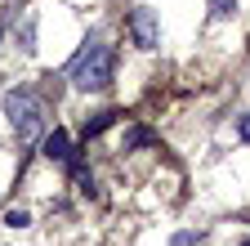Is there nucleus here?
I'll return each mask as SVG.
<instances>
[{"label":"nucleus","mask_w":250,"mask_h":246,"mask_svg":"<svg viewBox=\"0 0 250 246\" xmlns=\"http://www.w3.org/2000/svg\"><path fill=\"white\" fill-rule=\"evenodd\" d=\"M241 246H250V237H241Z\"/></svg>","instance_id":"obj_11"},{"label":"nucleus","mask_w":250,"mask_h":246,"mask_svg":"<svg viewBox=\"0 0 250 246\" xmlns=\"http://www.w3.org/2000/svg\"><path fill=\"white\" fill-rule=\"evenodd\" d=\"M147 143H156V134H152L147 126H134L130 134H125V152H134V148H147Z\"/></svg>","instance_id":"obj_6"},{"label":"nucleus","mask_w":250,"mask_h":246,"mask_svg":"<svg viewBox=\"0 0 250 246\" xmlns=\"http://www.w3.org/2000/svg\"><path fill=\"white\" fill-rule=\"evenodd\" d=\"M197 242H201V233H174L170 246H197Z\"/></svg>","instance_id":"obj_9"},{"label":"nucleus","mask_w":250,"mask_h":246,"mask_svg":"<svg viewBox=\"0 0 250 246\" xmlns=\"http://www.w3.org/2000/svg\"><path fill=\"white\" fill-rule=\"evenodd\" d=\"M45 157H49V161H62V166L72 161V139H67V130H62V126H54V130L45 134Z\"/></svg>","instance_id":"obj_4"},{"label":"nucleus","mask_w":250,"mask_h":246,"mask_svg":"<svg viewBox=\"0 0 250 246\" xmlns=\"http://www.w3.org/2000/svg\"><path fill=\"white\" fill-rule=\"evenodd\" d=\"M5 116H9L14 134L27 139V143L41 139V130H45V103H41L36 89H9L5 94Z\"/></svg>","instance_id":"obj_2"},{"label":"nucleus","mask_w":250,"mask_h":246,"mask_svg":"<svg viewBox=\"0 0 250 246\" xmlns=\"http://www.w3.org/2000/svg\"><path fill=\"white\" fill-rule=\"evenodd\" d=\"M130 36H134L139 49H156L161 27H156V14H152V9H134V14H130Z\"/></svg>","instance_id":"obj_3"},{"label":"nucleus","mask_w":250,"mask_h":246,"mask_svg":"<svg viewBox=\"0 0 250 246\" xmlns=\"http://www.w3.org/2000/svg\"><path fill=\"white\" fill-rule=\"evenodd\" d=\"M0 36H5V27H0Z\"/></svg>","instance_id":"obj_12"},{"label":"nucleus","mask_w":250,"mask_h":246,"mask_svg":"<svg viewBox=\"0 0 250 246\" xmlns=\"http://www.w3.org/2000/svg\"><path fill=\"white\" fill-rule=\"evenodd\" d=\"M237 134H241V143H250V112H246V116L237 121Z\"/></svg>","instance_id":"obj_10"},{"label":"nucleus","mask_w":250,"mask_h":246,"mask_svg":"<svg viewBox=\"0 0 250 246\" xmlns=\"http://www.w3.org/2000/svg\"><path fill=\"white\" fill-rule=\"evenodd\" d=\"M27 224H31V215H27V210H18V206L5 210V228H27Z\"/></svg>","instance_id":"obj_7"},{"label":"nucleus","mask_w":250,"mask_h":246,"mask_svg":"<svg viewBox=\"0 0 250 246\" xmlns=\"http://www.w3.org/2000/svg\"><path fill=\"white\" fill-rule=\"evenodd\" d=\"M116 116H121L116 108H107V112H94V116L85 121V130H81V139H85V143H89V139H99L103 130H112V126H116Z\"/></svg>","instance_id":"obj_5"},{"label":"nucleus","mask_w":250,"mask_h":246,"mask_svg":"<svg viewBox=\"0 0 250 246\" xmlns=\"http://www.w3.org/2000/svg\"><path fill=\"white\" fill-rule=\"evenodd\" d=\"M116 76V49L112 45H85L72 63V85L76 89H107Z\"/></svg>","instance_id":"obj_1"},{"label":"nucleus","mask_w":250,"mask_h":246,"mask_svg":"<svg viewBox=\"0 0 250 246\" xmlns=\"http://www.w3.org/2000/svg\"><path fill=\"white\" fill-rule=\"evenodd\" d=\"M232 5H237V0H210V14H214V18H228Z\"/></svg>","instance_id":"obj_8"}]
</instances>
